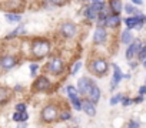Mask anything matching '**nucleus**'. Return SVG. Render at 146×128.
I'll list each match as a JSON object with an SVG mask.
<instances>
[{"label": "nucleus", "instance_id": "1a4fd4ad", "mask_svg": "<svg viewBox=\"0 0 146 128\" xmlns=\"http://www.w3.org/2000/svg\"><path fill=\"white\" fill-rule=\"evenodd\" d=\"M33 88H35L36 91H47V90L50 88V81H49L44 76H43V77H39V78L35 81Z\"/></svg>", "mask_w": 146, "mask_h": 128}, {"label": "nucleus", "instance_id": "f8f14e48", "mask_svg": "<svg viewBox=\"0 0 146 128\" xmlns=\"http://www.w3.org/2000/svg\"><path fill=\"white\" fill-rule=\"evenodd\" d=\"M82 110H83L88 115H90V117H95V115H96V107H95V103H90L89 100L83 101V104H82Z\"/></svg>", "mask_w": 146, "mask_h": 128}, {"label": "nucleus", "instance_id": "bb28decb", "mask_svg": "<svg viewBox=\"0 0 146 128\" xmlns=\"http://www.w3.org/2000/svg\"><path fill=\"white\" fill-rule=\"evenodd\" d=\"M50 2L53 3V5H57V6H62V5H64L67 0H50Z\"/></svg>", "mask_w": 146, "mask_h": 128}, {"label": "nucleus", "instance_id": "ddd939ff", "mask_svg": "<svg viewBox=\"0 0 146 128\" xmlns=\"http://www.w3.org/2000/svg\"><path fill=\"white\" fill-rule=\"evenodd\" d=\"M120 24V16L119 14H116V13H112L110 16H108V19H106V26L108 27H117Z\"/></svg>", "mask_w": 146, "mask_h": 128}, {"label": "nucleus", "instance_id": "cd10ccee", "mask_svg": "<svg viewBox=\"0 0 146 128\" xmlns=\"http://www.w3.org/2000/svg\"><path fill=\"white\" fill-rule=\"evenodd\" d=\"M16 110L20 111V112H25V111H26V105H25V104H17V105H16Z\"/></svg>", "mask_w": 146, "mask_h": 128}, {"label": "nucleus", "instance_id": "39448f33", "mask_svg": "<svg viewBox=\"0 0 146 128\" xmlns=\"http://www.w3.org/2000/svg\"><path fill=\"white\" fill-rule=\"evenodd\" d=\"M63 61L59 58V57H56V58H52L50 60V63L47 64V70L52 73V74H60L62 71H63Z\"/></svg>", "mask_w": 146, "mask_h": 128}, {"label": "nucleus", "instance_id": "a878e982", "mask_svg": "<svg viewBox=\"0 0 146 128\" xmlns=\"http://www.w3.org/2000/svg\"><path fill=\"white\" fill-rule=\"evenodd\" d=\"M132 103H133V100H130V98H123V100H122L123 107H127V105H130Z\"/></svg>", "mask_w": 146, "mask_h": 128}, {"label": "nucleus", "instance_id": "7c9ffc66", "mask_svg": "<svg viewBox=\"0 0 146 128\" xmlns=\"http://www.w3.org/2000/svg\"><path fill=\"white\" fill-rule=\"evenodd\" d=\"M139 93H140L142 95H145V94H146V86H142V87L139 88Z\"/></svg>", "mask_w": 146, "mask_h": 128}, {"label": "nucleus", "instance_id": "20e7f679", "mask_svg": "<svg viewBox=\"0 0 146 128\" xmlns=\"http://www.w3.org/2000/svg\"><path fill=\"white\" fill-rule=\"evenodd\" d=\"M108 63H106V60H103V58H98V60H95L93 63H92V70H93V73L95 74H98V76H103V74H106L108 73Z\"/></svg>", "mask_w": 146, "mask_h": 128}, {"label": "nucleus", "instance_id": "393cba45", "mask_svg": "<svg viewBox=\"0 0 146 128\" xmlns=\"http://www.w3.org/2000/svg\"><path fill=\"white\" fill-rule=\"evenodd\" d=\"M70 112L69 111H64V112H62V115H60V120H63V121H66V120H70Z\"/></svg>", "mask_w": 146, "mask_h": 128}, {"label": "nucleus", "instance_id": "9b49d317", "mask_svg": "<svg viewBox=\"0 0 146 128\" xmlns=\"http://www.w3.org/2000/svg\"><path fill=\"white\" fill-rule=\"evenodd\" d=\"M92 86H93V83H92L90 80H88V78H80L79 83H78V90H79L80 94H89Z\"/></svg>", "mask_w": 146, "mask_h": 128}, {"label": "nucleus", "instance_id": "c85d7f7f", "mask_svg": "<svg viewBox=\"0 0 146 128\" xmlns=\"http://www.w3.org/2000/svg\"><path fill=\"white\" fill-rule=\"evenodd\" d=\"M37 64H32V66H30V73H32V76H35L36 74V71H37Z\"/></svg>", "mask_w": 146, "mask_h": 128}, {"label": "nucleus", "instance_id": "6e6552de", "mask_svg": "<svg viewBox=\"0 0 146 128\" xmlns=\"http://www.w3.org/2000/svg\"><path fill=\"white\" fill-rule=\"evenodd\" d=\"M106 37H108V33L103 29V26H98L96 30H95V34H93V41L96 44H102V43L106 41Z\"/></svg>", "mask_w": 146, "mask_h": 128}, {"label": "nucleus", "instance_id": "4468645a", "mask_svg": "<svg viewBox=\"0 0 146 128\" xmlns=\"http://www.w3.org/2000/svg\"><path fill=\"white\" fill-rule=\"evenodd\" d=\"M122 78H123V74H122L120 69L116 66V64H113V81H112V88H115V87L120 83Z\"/></svg>", "mask_w": 146, "mask_h": 128}, {"label": "nucleus", "instance_id": "4be33fe9", "mask_svg": "<svg viewBox=\"0 0 146 128\" xmlns=\"http://www.w3.org/2000/svg\"><path fill=\"white\" fill-rule=\"evenodd\" d=\"M80 67H82V63H80V61H76V63H75V66H73V69H72V71H70V74L75 76V74L80 70Z\"/></svg>", "mask_w": 146, "mask_h": 128}, {"label": "nucleus", "instance_id": "f03ea898", "mask_svg": "<svg viewBox=\"0 0 146 128\" xmlns=\"http://www.w3.org/2000/svg\"><path fill=\"white\" fill-rule=\"evenodd\" d=\"M66 90H67V95H69V98H70L73 107H75V110H78V111L82 110V104H83V101L79 98V90H76L73 86H69Z\"/></svg>", "mask_w": 146, "mask_h": 128}, {"label": "nucleus", "instance_id": "f257e3e1", "mask_svg": "<svg viewBox=\"0 0 146 128\" xmlns=\"http://www.w3.org/2000/svg\"><path fill=\"white\" fill-rule=\"evenodd\" d=\"M50 51V44L49 41H44V40H37L33 43L32 46V53L35 57L37 58H43L44 56H47Z\"/></svg>", "mask_w": 146, "mask_h": 128}, {"label": "nucleus", "instance_id": "473e14b6", "mask_svg": "<svg viewBox=\"0 0 146 128\" xmlns=\"http://www.w3.org/2000/svg\"><path fill=\"white\" fill-rule=\"evenodd\" d=\"M142 101H143V97H137V98L133 100V103H136V104H137V103H142Z\"/></svg>", "mask_w": 146, "mask_h": 128}, {"label": "nucleus", "instance_id": "9d476101", "mask_svg": "<svg viewBox=\"0 0 146 128\" xmlns=\"http://www.w3.org/2000/svg\"><path fill=\"white\" fill-rule=\"evenodd\" d=\"M76 30H78V27H76V24H73V23H64L63 26H62V29H60V31H62V34L64 36V37H75V34H76Z\"/></svg>", "mask_w": 146, "mask_h": 128}, {"label": "nucleus", "instance_id": "a211bd4d", "mask_svg": "<svg viewBox=\"0 0 146 128\" xmlns=\"http://www.w3.org/2000/svg\"><path fill=\"white\" fill-rule=\"evenodd\" d=\"M133 41V37H132V33L129 31V30H126V31H123L122 33V43L123 44H130Z\"/></svg>", "mask_w": 146, "mask_h": 128}, {"label": "nucleus", "instance_id": "7ed1b4c3", "mask_svg": "<svg viewBox=\"0 0 146 128\" xmlns=\"http://www.w3.org/2000/svg\"><path fill=\"white\" fill-rule=\"evenodd\" d=\"M57 117H59V111H57V107H54V105H46L42 110V120L46 122H52Z\"/></svg>", "mask_w": 146, "mask_h": 128}, {"label": "nucleus", "instance_id": "2eb2a0df", "mask_svg": "<svg viewBox=\"0 0 146 128\" xmlns=\"http://www.w3.org/2000/svg\"><path fill=\"white\" fill-rule=\"evenodd\" d=\"M88 95H89V100H90L92 103H98L99 98H100V90H99V87H98L96 84H93Z\"/></svg>", "mask_w": 146, "mask_h": 128}, {"label": "nucleus", "instance_id": "0eeeda50", "mask_svg": "<svg viewBox=\"0 0 146 128\" xmlns=\"http://www.w3.org/2000/svg\"><path fill=\"white\" fill-rule=\"evenodd\" d=\"M142 48H143V47H142V43H140L139 40H136V41L130 43L129 48L126 50V58H127V60L133 58V56H135V54H139Z\"/></svg>", "mask_w": 146, "mask_h": 128}, {"label": "nucleus", "instance_id": "b1692460", "mask_svg": "<svg viewBox=\"0 0 146 128\" xmlns=\"http://www.w3.org/2000/svg\"><path fill=\"white\" fill-rule=\"evenodd\" d=\"M19 33H23V27H22V26H20V27H17L15 31H12V33H10V36H9V39H10V37H15V36H19Z\"/></svg>", "mask_w": 146, "mask_h": 128}, {"label": "nucleus", "instance_id": "aec40b11", "mask_svg": "<svg viewBox=\"0 0 146 128\" xmlns=\"http://www.w3.org/2000/svg\"><path fill=\"white\" fill-rule=\"evenodd\" d=\"M85 14H86V17H88V19H90V20H93V19H96V17L99 16V13H98L92 6L86 9V13H85Z\"/></svg>", "mask_w": 146, "mask_h": 128}, {"label": "nucleus", "instance_id": "c9c22d12", "mask_svg": "<svg viewBox=\"0 0 146 128\" xmlns=\"http://www.w3.org/2000/svg\"><path fill=\"white\" fill-rule=\"evenodd\" d=\"M143 66H145V67H146V58H145V60H143Z\"/></svg>", "mask_w": 146, "mask_h": 128}, {"label": "nucleus", "instance_id": "5701e85b", "mask_svg": "<svg viewBox=\"0 0 146 128\" xmlns=\"http://www.w3.org/2000/svg\"><path fill=\"white\" fill-rule=\"evenodd\" d=\"M120 100H122V95H120V94H117V95H113V97L110 98V101H109V103H110V105H115V104H117Z\"/></svg>", "mask_w": 146, "mask_h": 128}, {"label": "nucleus", "instance_id": "c756f323", "mask_svg": "<svg viewBox=\"0 0 146 128\" xmlns=\"http://www.w3.org/2000/svg\"><path fill=\"white\" fill-rule=\"evenodd\" d=\"M129 128H139V122L137 121H130L129 122Z\"/></svg>", "mask_w": 146, "mask_h": 128}, {"label": "nucleus", "instance_id": "72a5a7b5", "mask_svg": "<svg viewBox=\"0 0 146 128\" xmlns=\"http://www.w3.org/2000/svg\"><path fill=\"white\" fill-rule=\"evenodd\" d=\"M17 128H26V124H22L20 127H17Z\"/></svg>", "mask_w": 146, "mask_h": 128}, {"label": "nucleus", "instance_id": "f704fd0d", "mask_svg": "<svg viewBox=\"0 0 146 128\" xmlns=\"http://www.w3.org/2000/svg\"><path fill=\"white\" fill-rule=\"evenodd\" d=\"M96 2H103V0H93V3H96Z\"/></svg>", "mask_w": 146, "mask_h": 128}, {"label": "nucleus", "instance_id": "423d86ee", "mask_svg": "<svg viewBox=\"0 0 146 128\" xmlns=\"http://www.w3.org/2000/svg\"><path fill=\"white\" fill-rule=\"evenodd\" d=\"M16 63H17L16 57H13V56H3L2 58H0V67H2L3 70H10V69H13L16 66Z\"/></svg>", "mask_w": 146, "mask_h": 128}, {"label": "nucleus", "instance_id": "412c9836", "mask_svg": "<svg viewBox=\"0 0 146 128\" xmlns=\"http://www.w3.org/2000/svg\"><path fill=\"white\" fill-rule=\"evenodd\" d=\"M6 19H7L9 22H13V23H16V22H20V20H22V17H20L19 14H6Z\"/></svg>", "mask_w": 146, "mask_h": 128}, {"label": "nucleus", "instance_id": "2f4dec72", "mask_svg": "<svg viewBox=\"0 0 146 128\" xmlns=\"http://www.w3.org/2000/svg\"><path fill=\"white\" fill-rule=\"evenodd\" d=\"M133 5H137V6H142L143 5V0H132Z\"/></svg>", "mask_w": 146, "mask_h": 128}, {"label": "nucleus", "instance_id": "6ab92c4d", "mask_svg": "<svg viewBox=\"0 0 146 128\" xmlns=\"http://www.w3.org/2000/svg\"><path fill=\"white\" fill-rule=\"evenodd\" d=\"M27 118H29V114H27L26 111H25V112L17 111V112H15V114H13V120H15V121H23V122H25Z\"/></svg>", "mask_w": 146, "mask_h": 128}, {"label": "nucleus", "instance_id": "dca6fc26", "mask_svg": "<svg viewBox=\"0 0 146 128\" xmlns=\"http://www.w3.org/2000/svg\"><path fill=\"white\" fill-rule=\"evenodd\" d=\"M109 6H110V10H112L113 13H116V14H120V12H122V9H123V5H122L120 0H110Z\"/></svg>", "mask_w": 146, "mask_h": 128}, {"label": "nucleus", "instance_id": "f3484780", "mask_svg": "<svg viewBox=\"0 0 146 128\" xmlns=\"http://www.w3.org/2000/svg\"><path fill=\"white\" fill-rule=\"evenodd\" d=\"M10 97V91L6 88V87H2L0 86V104H5Z\"/></svg>", "mask_w": 146, "mask_h": 128}]
</instances>
